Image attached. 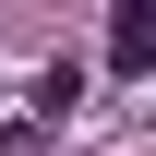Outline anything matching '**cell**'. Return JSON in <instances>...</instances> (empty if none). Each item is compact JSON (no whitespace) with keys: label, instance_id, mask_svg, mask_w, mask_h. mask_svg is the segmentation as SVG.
<instances>
[{"label":"cell","instance_id":"obj_1","mask_svg":"<svg viewBox=\"0 0 156 156\" xmlns=\"http://www.w3.org/2000/svg\"><path fill=\"white\" fill-rule=\"evenodd\" d=\"M108 48H120V72H144V60H156V12H144V0H120V24H108Z\"/></svg>","mask_w":156,"mask_h":156}]
</instances>
